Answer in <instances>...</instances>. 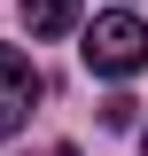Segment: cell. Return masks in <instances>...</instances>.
Masks as SVG:
<instances>
[{
    "label": "cell",
    "instance_id": "obj_1",
    "mask_svg": "<svg viewBox=\"0 0 148 156\" xmlns=\"http://www.w3.org/2000/svg\"><path fill=\"white\" fill-rule=\"evenodd\" d=\"M86 70L93 78H132L148 62V23L140 16H125V8H109V16H93V31H86Z\"/></svg>",
    "mask_w": 148,
    "mask_h": 156
},
{
    "label": "cell",
    "instance_id": "obj_3",
    "mask_svg": "<svg viewBox=\"0 0 148 156\" xmlns=\"http://www.w3.org/2000/svg\"><path fill=\"white\" fill-rule=\"evenodd\" d=\"M23 23H31V39H62L78 31V0H23Z\"/></svg>",
    "mask_w": 148,
    "mask_h": 156
},
{
    "label": "cell",
    "instance_id": "obj_2",
    "mask_svg": "<svg viewBox=\"0 0 148 156\" xmlns=\"http://www.w3.org/2000/svg\"><path fill=\"white\" fill-rule=\"evenodd\" d=\"M31 101H39V70H31V55H23V47H0V140L23 133Z\"/></svg>",
    "mask_w": 148,
    "mask_h": 156
},
{
    "label": "cell",
    "instance_id": "obj_4",
    "mask_svg": "<svg viewBox=\"0 0 148 156\" xmlns=\"http://www.w3.org/2000/svg\"><path fill=\"white\" fill-rule=\"evenodd\" d=\"M47 156H78V148H47Z\"/></svg>",
    "mask_w": 148,
    "mask_h": 156
}]
</instances>
